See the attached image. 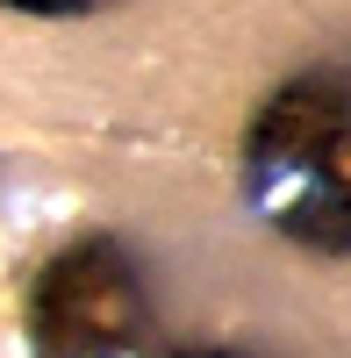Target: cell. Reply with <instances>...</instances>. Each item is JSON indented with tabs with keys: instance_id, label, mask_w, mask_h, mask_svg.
Masks as SVG:
<instances>
[{
	"instance_id": "3",
	"label": "cell",
	"mask_w": 351,
	"mask_h": 358,
	"mask_svg": "<svg viewBox=\"0 0 351 358\" xmlns=\"http://www.w3.org/2000/svg\"><path fill=\"white\" fill-rule=\"evenodd\" d=\"M0 8H15V15H86L101 0H0Z\"/></svg>"
},
{
	"instance_id": "2",
	"label": "cell",
	"mask_w": 351,
	"mask_h": 358,
	"mask_svg": "<svg viewBox=\"0 0 351 358\" xmlns=\"http://www.w3.org/2000/svg\"><path fill=\"white\" fill-rule=\"evenodd\" d=\"M151 330L136 258L115 236L65 244L29 287V344L36 358H129Z\"/></svg>"
},
{
	"instance_id": "1",
	"label": "cell",
	"mask_w": 351,
	"mask_h": 358,
	"mask_svg": "<svg viewBox=\"0 0 351 358\" xmlns=\"http://www.w3.org/2000/svg\"><path fill=\"white\" fill-rule=\"evenodd\" d=\"M244 201L301 251H351V72L287 79L244 136Z\"/></svg>"
},
{
	"instance_id": "4",
	"label": "cell",
	"mask_w": 351,
	"mask_h": 358,
	"mask_svg": "<svg viewBox=\"0 0 351 358\" xmlns=\"http://www.w3.org/2000/svg\"><path fill=\"white\" fill-rule=\"evenodd\" d=\"M187 358H229V351H187Z\"/></svg>"
}]
</instances>
